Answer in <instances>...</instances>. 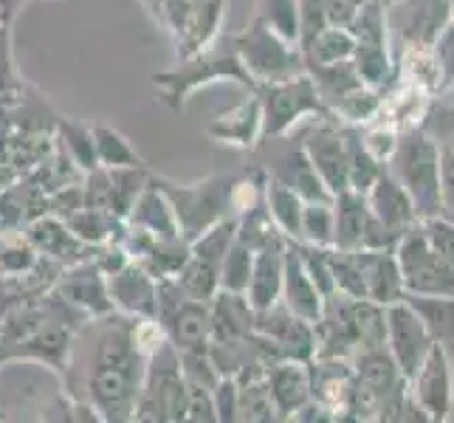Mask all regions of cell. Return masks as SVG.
I'll return each mask as SVG.
<instances>
[{
  "label": "cell",
  "instance_id": "37",
  "mask_svg": "<svg viewBox=\"0 0 454 423\" xmlns=\"http://www.w3.org/2000/svg\"><path fill=\"white\" fill-rule=\"evenodd\" d=\"M90 130H93V141H97L99 167H105V169L145 167V159L130 147V141L124 138L116 128H107V124H93Z\"/></svg>",
  "mask_w": 454,
  "mask_h": 423
},
{
  "label": "cell",
  "instance_id": "26",
  "mask_svg": "<svg viewBox=\"0 0 454 423\" xmlns=\"http://www.w3.org/2000/svg\"><path fill=\"white\" fill-rule=\"evenodd\" d=\"M128 221H130V226L145 229V231H150L153 238H159V240L181 238L178 221H176V215H172L169 200L164 198V192L153 181H147L142 195L136 198L133 209L128 215Z\"/></svg>",
  "mask_w": 454,
  "mask_h": 423
},
{
  "label": "cell",
  "instance_id": "42",
  "mask_svg": "<svg viewBox=\"0 0 454 423\" xmlns=\"http://www.w3.org/2000/svg\"><path fill=\"white\" fill-rule=\"evenodd\" d=\"M184 420L195 423H215V396L209 387H203L198 381H186V396H184Z\"/></svg>",
  "mask_w": 454,
  "mask_h": 423
},
{
  "label": "cell",
  "instance_id": "6",
  "mask_svg": "<svg viewBox=\"0 0 454 423\" xmlns=\"http://www.w3.org/2000/svg\"><path fill=\"white\" fill-rule=\"evenodd\" d=\"M186 379L181 370V356L164 339L147 356V370L142 393L136 403V420H184Z\"/></svg>",
  "mask_w": 454,
  "mask_h": 423
},
{
  "label": "cell",
  "instance_id": "32",
  "mask_svg": "<svg viewBox=\"0 0 454 423\" xmlns=\"http://www.w3.org/2000/svg\"><path fill=\"white\" fill-rule=\"evenodd\" d=\"M277 178L286 181L305 203H331L333 200V192L327 190L325 181L319 178V172L313 169V164H310L305 150H296L288 159L286 172H279Z\"/></svg>",
  "mask_w": 454,
  "mask_h": 423
},
{
  "label": "cell",
  "instance_id": "5",
  "mask_svg": "<svg viewBox=\"0 0 454 423\" xmlns=\"http://www.w3.org/2000/svg\"><path fill=\"white\" fill-rule=\"evenodd\" d=\"M231 45L240 66L257 85L279 82L305 71V57L294 51V45L279 37L260 14L252 20V26H246L240 35L231 37Z\"/></svg>",
  "mask_w": 454,
  "mask_h": 423
},
{
  "label": "cell",
  "instance_id": "36",
  "mask_svg": "<svg viewBox=\"0 0 454 423\" xmlns=\"http://www.w3.org/2000/svg\"><path fill=\"white\" fill-rule=\"evenodd\" d=\"M68 229L88 246H102V243H111L116 240V231H121V221L114 215H105L99 209H90V207H80L71 217H66Z\"/></svg>",
  "mask_w": 454,
  "mask_h": 423
},
{
  "label": "cell",
  "instance_id": "48",
  "mask_svg": "<svg viewBox=\"0 0 454 423\" xmlns=\"http://www.w3.org/2000/svg\"><path fill=\"white\" fill-rule=\"evenodd\" d=\"M142 4L155 14V18H161V6H164V0H142Z\"/></svg>",
  "mask_w": 454,
  "mask_h": 423
},
{
  "label": "cell",
  "instance_id": "30",
  "mask_svg": "<svg viewBox=\"0 0 454 423\" xmlns=\"http://www.w3.org/2000/svg\"><path fill=\"white\" fill-rule=\"evenodd\" d=\"M406 12H410V26H403V37L418 49H427L446 28L449 0H410Z\"/></svg>",
  "mask_w": 454,
  "mask_h": 423
},
{
  "label": "cell",
  "instance_id": "25",
  "mask_svg": "<svg viewBox=\"0 0 454 423\" xmlns=\"http://www.w3.org/2000/svg\"><path fill=\"white\" fill-rule=\"evenodd\" d=\"M353 375H356V381L367 389V393L375 396V401H379V403L389 393L401 389V381H403V375H401V370L395 364L393 353L384 350V344H381V348H358Z\"/></svg>",
  "mask_w": 454,
  "mask_h": 423
},
{
  "label": "cell",
  "instance_id": "14",
  "mask_svg": "<svg viewBox=\"0 0 454 423\" xmlns=\"http://www.w3.org/2000/svg\"><path fill=\"white\" fill-rule=\"evenodd\" d=\"M107 291H111L114 308L136 319H155L159 317V279H153L147 269L130 260L121 271L107 277Z\"/></svg>",
  "mask_w": 454,
  "mask_h": 423
},
{
  "label": "cell",
  "instance_id": "8",
  "mask_svg": "<svg viewBox=\"0 0 454 423\" xmlns=\"http://www.w3.org/2000/svg\"><path fill=\"white\" fill-rule=\"evenodd\" d=\"M254 93L262 105V138L283 136L294 121L308 114L327 116V105L319 99L317 85L305 71L279 82H262Z\"/></svg>",
  "mask_w": 454,
  "mask_h": 423
},
{
  "label": "cell",
  "instance_id": "43",
  "mask_svg": "<svg viewBox=\"0 0 454 423\" xmlns=\"http://www.w3.org/2000/svg\"><path fill=\"white\" fill-rule=\"evenodd\" d=\"M420 229H424L427 240L434 252L454 265V221H446L441 215H432V217H427Z\"/></svg>",
  "mask_w": 454,
  "mask_h": 423
},
{
  "label": "cell",
  "instance_id": "41",
  "mask_svg": "<svg viewBox=\"0 0 454 423\" xmlns=\"http://www.w3.org/2000/svg\"><path fill=\"white\" fill-rule=\"evenodd\" d=\"M379 107H381V99L375 97V93H372L367 85H362V88L350 90L348 97H341V99L333 105V111L341 114L348 121L358 124V121L372 119L375 114H379Z\"/></svg>",
  "mask_w": 454,
  "mask_h": 423
},
{
  "label": "cell",
  "instance_id": "7",
  "mask_svg": "<svg viewBox=\"0 0 454 423\" xmlns=\"http://www.w3.org/2000/svg\"><path fill=\"white\" fill-rule=\"evenodd\" d=\"M395 260L403 279V294L454 296V265L429 246L424 229L410 226L395 243Z\"/></svg>",
  "mask_w": 454,
  "mask_h": 423
},
{
  "label": "cell",
  "instance_id": "27",
  "mask_svg": "<svg viewBox=\"0 0 454 423\" xmlns=\"http://www.w3.org/2000/svg\"><path fill=\"white\" fill-rule=\"evenodd\" d=\"M403 302L427 325L432 341L441 344L446 353H454V296L403 294Z\"/></svg>",
  "mask_w": 454,
  "mask_h": 423
},
{
  "label": "cell",
  "instance_id": "16",
  "mask_svg": "<svg viewBox=\"0 0 454 423\" xmlns=\"http://www.w3.org/2000/svg\"><path fill=\"white\" fill-rule=\"evenodd\" d=\"M71 327L62 325V319H40L31 331L14 341L9 350H4L6 358H35L54 370H66L68 356H71Z\"/></svg>",
  "mask_w": 454,
  "mask_h": 423
},
{
  "label": "cell",
  "instance_id": "38",
  "mask_svg": "<svg viewBox=\"0 0 454 423\" xmlns=\"http://www.w3.org/2000/svg\"><path fill=\"white\" fill-rule=\"evenodd\" d=\"M254 248L246 246L243 240L234 238V243L229 246V252L221 260V288L223 291H238L246 294L248 279H252L254 271Z\"/></svg>",
  "mask_w": 454,
  "mask_h": 423
},
{
  "label": "cell",
  "instance_id": "4",
  "mask_svg": "<svg viewBox=\"0 0 454 423\" xmlns=\"http://www.w3.org/2000/svg\"><path fill=\"white\" fill-rule=\"evenodd\" d=\"M393 176L412 198L415 212L432 217L443 212L441 203V150L424 133H406L393 150Z\"/></svg>",
  "mask_w": 454,
  "mask_h": 423
},
{
  "label": "cell",
  "instance_id": "20",
  "mask_svg": "<svg viewBox=\"0 0 454 423\" xmlns=\"http://www.w3.org/2000/svg\"><path fill=\"white\" fill-rule=\"evenodd\" d=\"M367 203H370L372 215L379 217L389 231H395L398 238L415 223V215H418L415 203L389 169L379 172V178H375V184L367 192Z\"/></svg>",
  "mask_w": 454,
  "mask_h": 423
},
{
  "label": "cell",
  "instance_id": "2",
  "mask_svg": "<svg viewBox=\"0 0 454 423\" xmlns=\"http://www.w3.org/2000/svg\"><path fill=\"white\" fill-rule=\"evenodd\" d=\"M243 176H212L198 184H176L164 176H150V181L169 200L172 215L178 221V231L186 243H192L217 221L229 217L231 198Z\"/></svg>",
  "mask_w": 454,
  "mask_h": 423
},
{
  "label": "cell",
  "instance_id": "29",
  "mask_svg": "<svg viewBox=\"0 0 454 423\" xmlns=\"http://www.w3.org/2000/svg\"><path fill=\"white\" fill-rule=\"evenodd\" d=\"M305 66H333V62L353 59L356 37L348 26H325L302 45Z\"/></svg>",
  "mask_w": 454,
  "mask_h": 423
},
{
  "label": "cell",
  "instance_id": "23",
  "mask_svg": "<svg viewBox=\"0 0 454 423\" xmlns=\"http://www.w3.org/2000/svg\"><path fill=\"white\" fill-rule=\"evenodd\" d=\"M212 310V339L209 341H231L254 333V308L238 291H217L209 300Z\"/></svg>",
  "mask_w": 454,
  "mask_h": 423
},
{
  "label": "cell",
  "instance_id": "47",
  "mask_svg": "<svg viewBox=\"0 0 454 423\" xmlns=\"http://www.w3.org/2000/svg\"><path fill=\"white\" fill-rule=\"evenodd\" d=\"M23 6V0H0V26H9L14 12Z\"/></svg>",
  "mask_w": 454,
  "mask_h": 423
},
{
  "label": "cell",
  "instance_id": "39",
  "mask_svg": "<svg viewBox=\"0 0 454 423\" xmlns=\"http://www.w3.org/2000/svg\"><path fill=\"white\" fill-rule=\"evenodd\" d=\"M260 18L291 45L302 40L300 0H260Z\"/></svg>",
  "mask_w": 454,
  "mask_h": 423
},
{
  "label": "cell",
  "instance_id": "19",
  "mask_svg": "<svg viewBox=\"0 0 454 423\" xmlns=\"http://www.w3.org/2000/svg\"><path fill=\"white\" fill-rule=\"evenodd\" d=\"M356 260L367 286V300L379 305H393L403 300V279L393 248H381V252H375V248H356Z\"/></svg>",
  "mask_w": 454,
  "mask_h": 423
},
{
  "label": "cell",
  "instance_id": "1",
  "mask_svg": "<svg viewBox=\"0 0 454 423\" xmlns=\"http://www.w3.org/2000/svg\"><path fill=\"white\" fill-rule=\"evenodd\" d=\"M145 370L147 353L138 348L133 325L111 327L99 339L88 379V396L102 420H136Z\"/></svg>",
  "mask_w": 454,
  "mask_h": 423
},
{
  "label": "cell",
  "instance_id": "28",
  "mask_svg": "<svg viewBox=\"0 0 454 423\" xmlns=\"http://www.w3.org/2000/svg\"><path fill=\"white\" fill-rule=\"evenodd\" d=\"M302 207L305 200L296 195L286 181L269 178L265 181V209H269L274 226L286 240H302Z\"/></svg>",
  "mask_w": 454,
  "mask_h": 423
},
{
  "label": "cell",
  "instance_id": "13",
  "mask_svg": "<svg viewBox=\"0 0 454 423\" xmlns=\"http://www.w3.org/2000/svg\"><path fill=\"white\" fill-rule=\"evenodd\" d=\"M415 381V403L424 410L427 418L446 420L451 415V367L449 353L441 344L432 341L424 364L412 375Z\"/></svg>",
  "mask_w": 454,
  "mask_h": 423
},
{
  "label": "cell",
  "instance_id": "15",
  "mask_svg": "<svg viewBox=\"0 0 454 423\" xmlns=\"http://www.w3.org/2000/svg\"><path fill=\"white\" fill-rule=\"evenodd\" d=\"M279 302L310 325H317L322 319L325 296L317 288V282L310 279L296 243H286L283 252V296H279Z\"/></svg>",
  "mask_w": 454,
  "mask_h": 423
},
{
  "label": "cell",
  "instance_id": "40",
  "mask_svg": "<svg viewBox=\"0 0 454 423\" xmlns=\"http://www.w3.org/2000/svg\"><path fill=\"white\" fill-rule=\"evenodd\" d=\"M302 240L310 246H333V200L305 203L302 207Z\"/></svg>",
  "mask_w": 454,
  "mask_h": 423
},
{
  "label": "cell",
  "instance_id": "22",
  "mask_svg": "<svg viewBox=\"0 0 454 423\" xmlns=\"http://www.w3.org/2000/svg\"><path fill=\"white\" fill-rule=\"evenodd\" d=\"M372 221V209L364 192L344 190L333 198V248L356 252L364 246L367 229Z\"/></svg>",
  "mask_w": 454,
  "mask_h": 423
},
{
  "label": "cell",
  "instance_id": "45",
  "mask_svg": "<svg viewBox=\"0 0 454 423\" xmlns=\"http://www.w3.org/2000/svg\"><path fill=\"white\" fill-rule=\"evenodd\" d=\"M434 62L441 68L443 80L454 82V23L446 26L441 35H437V51H434Z\"/></svg>",
  "mask_w": 454,
  "mask_h": 423
},
{
  "label": "cell",
  "instance_id": "46",
  "mask_svg": "<svg viewBox=\"0 0 454 423\" xmlns=\"http://www.w3.org/2000/svg\"><path fill=\"white\" fill-rule=\"evenodd\" d=\"M395 133L393 130H372L367 138H364V147H367V153L372 155V159H379V161H384V159H389V155H393V150H395Z\"/></svg>",
  "mask_w": 454,
  "mask_h": 423
},
{
  "label": "cell",
  "instance_id": "3",
  "mask_svg": "<svg viewBox=\"0 0 454 423\" xmlns=\"http://www.w3.org/2000/svg\"><path fill=\"white\" fill-rule=\"evenodd\" d=\"M231 80L248 90H254L257 82L248 76V71L240 66L238 54H215V51H203L198 57H190L178 62V68L164 71V74H155L153 76V85L159 88V102L169 111H184V105L190 102V97L203 88V85H212V82H223Z\"/></svg>",
  "mask_w": 454,
  "mask_h": 423
},
{
  "label": "cell",
  "instance_id": "17",
  "mask_svg": "<svg viewBox=\"0 0 454 423\" xmlns=\"http://www.w3.org/2000/svg\"><path fill=\"white\" fill-rule=\"evenodd\" d=\"M265 384L271 389L279 418H294L313 396V370L300 358H277L265 367Z\"/></svg>",
  "mask_w": 454,
  "mask_h": 423
},
{
  "label": "cell",
  "instance_id": "24",
  "mask_svg": "<svg viewBox=\"0 0 454 423\" xmlns=\"http://www.w3.org/2000/svg\"><path fill=\"white\" fill-rule=\"evenodd\" d=\"M286 243H271L260 248L254 255V271L252 279H248V288H246V300L252 302L254 310H265L279 302L283 296V252H286Z\"/></svg>",
  "mask_w": 454,
  "mask_h": 423
},
{
  "label": "cell",
  "instance_id": "21",
  "mask_svg": "<svg viewBox=\"0 0 454 423\" xmlns=\"http://www.w3.org/2000/svg\"><path fill=\"white\" fill-rule=\"evenodd\" d=\"M215 141H223V145H234L240 150H254L257 141L262 138V105L260 97L252 90V97L240 102L238 107L221 114L207 130Z\"/></svg>",
  "mask_w": 454,
  "mask_h": 423
},
{
  "label": "cell",
  "instance_id": "49",
  "mask_svg": "<svg viewBox=\"0 0 454 423\" xmlns=\"http://www.w3.org/2000/svg\"><path fill=\"white\" fill-rule=\"evenodd\" d=\"M4 362H6V356H4V353H0V364H4Z\"/></svg>",
  "mask_w": 454,
  "mask_h": 423
},
{
  "label": "cell",
  "instance_id": "18",
  "mask_svg": "<svg viewBox=\"0 0 454 423\" xmlns=\"http://www.w3.org/2000/svg\"><path fill=\"white\" fill-rule=\"evenodd\" d=\"M26 243L35 248L37 255L57 260L59 265H74L80 260H88V252L93 248L76 238L68 229V223L51 212L26 223Z\"/></svg>",
  "mask_w": 454,
  "mask_h": 423
},
{
  "label": "cell",
  "instance_id": "11",
  "mask_svg": "<svg viewBox=\"0 0 454 423\" xmlns=\"http://www.w3.org/2000/svg\"><path fill=\"white\" fill-rule=\"evenodd\" d=\"M387 341L403 381H412V375L424 364V358L432 348V336L418 313L403 300L387 305Z\"/></svg>",
  "mask_w": 454,
  "mask_h": 423
},
{
  "label": "cell",
  "instance_id": "44",
  "mask_svg": "<svg viewBox=\"0 0 454 423\" xmlns=\"http://www.w3.org/2000/svg\"><path fill=\"white\" fill-rule=\"evenodd\" d=\"M212 396H215L217 420L221 423L238 420V379H234V375H223V379L215 384Z\"/></svg>",
  "mask_w": 454,
  "mask_h": 423
},
{
  "label": "cell",
  "instance_id": "12",
  "mask_svg": "<svg viewBox=\"0 0 454 423\" xmlns=\"http://www.w3.org/2000/svg\"><path fill=\"white\" fill-rule=\"evenodd\" d=\"M302 150L308 153L313 169L319 172V178L333 192V198L344 190H350V155L341 130H336L333 124H322L319 130H313L308 136Z\"/></svg>",
  "mask_w": 454,
  "mask_h": 423
},
{
  "label": "cell",
  "instance_id": "35",
  "mask_svg": "<svg viewBox=\"0 0 454 423\" xmlns=\"http://www.w3.org/2000/svg\"><path fill=\"white\" fill-rule=\"evenodd\" d=\"M57 133H59L62 150H66V155L76 164V169H82L85 176L93 169H99L97 141H93V130L88 128V124L59 119L57 121Z\"/></svg>",
  "mask_w": 454,
  "mask_h": 423
},
{
  "label": "cell",
  "instance_id": "9",
  "mask_svg": "<svg viewBox=\"0 0 454 423\" xmlns=\"http://www.w3.org/2000/svg\"><path fill=\"white\" fill-rule=\"evenodd\" d=\"M229 0H164L161 20L176 37L178 62L198 57L215 43Z\"/></svg>",
  "mask_w": 454,
  "mask_h": 423
},
{
  "label": "cell",
  "instance_id": "31",
  "mask_svg": "<svg viewBox=\"0 0 454 423\" xmlns=\"http://www.w3.org/2000/svg\"><path fill=\"white\" fill-rule=\"evenodd\" d=\"M308 76L317 85V93L325 105H336L341 97H348L350 90L362 88V76H358L353 59H344V62H333V66H310Z\"/></svg>",
  "mask_w": 454,
  "mask_h": 423
},
{
  "label": "cell",
  "instance_id": "10",
  "mask_svg": "<svg viewBox=\"0 0 454 423\" xmlns=\"http://www.w3.org/2000/svg\"><path fill=\"white\" fill-rule=\"evenodd\" d=\"M51 296L93 319H107L116 313L111 291H107V277L99 271V265L93 260L66 265V271L51 286Z\"/></svg>",
  "mask_w": 454,
  "mask_h": 423
},
{
  "label": "cell",
  "instance_id": "34",
  "mask_svg": "<svg viewBox=\"0 0 454 423\" xmlns=\"http://www.w3.org/2000/svg\"><path fill=\"white\" fill-rule=\"evenodd\" d=\"M172 279L178 282L186 296H192V300H200V302H209L212 296L221 291V265L190 255L186 262L181 265V271Z\"/></svg>",
  "mask_w": 454,
  "mask_h": 423
},
{
  "label": "cell",
  "instance_id": "33",
  "mask_svg": "<svg viewBox=\"0 0 454 423\" xmlns=\"http://www.w3.org/2000/svg\"><path fill=\"white\" fill-rule=\"evenodd\" d=\"M277 418L279 412L271 398V389L265 384V372L238 379V420L262 423V420H277Z\"/></svg>",
  "mask_w": 454,
  "mask_h": 423
}]
</instances>
